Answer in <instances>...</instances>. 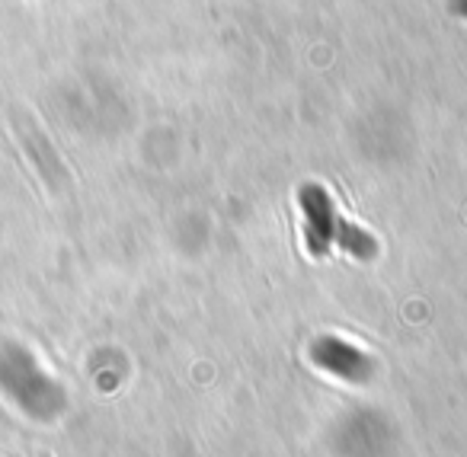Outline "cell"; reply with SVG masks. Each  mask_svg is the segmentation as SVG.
<instances>
[{
    "instance_id": "cell-2",
    "label": "cell",
    "mask_w": 467,
    "mask_h": 457,
    "mask_svg": "<svg viewBox=\"0 0 467 457\" xmlns=\"http://www.w3.org/2000/svg\"><path fill=\"white\" fill-rule=\"evenodd\" d=\"M311 361L330 378L343 380V384H368L375 374V358L356 346L352 339L337 333L317 336L311 346Z\"/></svg>"
},
{
    "instance_id": "cell-1",
    "label": "cell",
    "mask_w": 467,
    "mask_h": 457,
    "mask_svg": "<svg viewBox=\"0 0 467 457\" xmlns=\"http://www.w3.org/2000/svg\"><path fill=\"white\" fill-rule=\"evenodd\" d=\"M298 205L305 214V246L314 259L330 256V250H343L362 263L378 256V240L358 224H352L324 186L305 182L298 189Z\"/></svg>"
},
{
    "instance_id": "cell-3",
    "label": "cell",
    "mask_w": 467,
    "mask_h": 457,
    "mask_svg": "<svg viewBox=\"0 0 467 457\" xmlns=\"http://www.w3.org/2000/svg\"><path fill=\"white\" fill-rule=\"evenodd\" d=\"M448 10H451L454 16H461V20H467V0H451Z\"/></svg>"
}]
</instances>
